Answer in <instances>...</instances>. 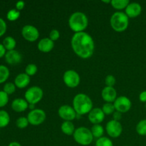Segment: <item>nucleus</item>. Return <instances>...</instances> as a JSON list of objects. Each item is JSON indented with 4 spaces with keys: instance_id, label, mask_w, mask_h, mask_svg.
<instances>
[{
    "instance_id": "18",
    "label": "nucleus",
    "mask_w": 146,
    "mask_h": 146,
    "mask_svg": "<svg viewBox=\"0 0 146 146\" xmlns=\"http://www.w3.org/2000/svg\"><path fill=\"white\" fill-rule=\"evenodd\" d=\"M28 108L29 103L23 98H16L11 103V108L16 112H24Z\"/></svg>"
},
{
    "instance_id": "8",
    "label": "nucleus",
    "mask_w": 146,
    "mask_h": 146,
    "mask_svg": "<svg viewBox=\"0 0 146 146\" xmlns=\"http://www.w3.org/2000/svg\"><path fill=\"white\" fill-rule=\"evenodd\" d=\"M64 84L68 88H76L80 84L81 78L78 73L74 70H67L63 75Z\"/></svg>"
},
{
    "instance_id": "36",
    "label": "nucleus",
    "mask_w": 146,
    "mask_h": 146,
    "mask_svg": "<svg viewBox=\"0 0 146 146\" xmlns=\"http://www.w3.org/2000/svg\"><path fill=\"white\" fill-rule=\"evenodd\" d=\"M7 31V24L3 19L0 18V36L4 35Z\"/></svg>"
},
{
    "instance_id": "26",
    "label": "nucleus",
    "mask_w": 146,
    "mask_h": 146,
    "mask_svg": "<svg viewBox=\"0 0 146 146\" xmlns=\"http://www.w3.org/2000/svg\"><path fill=\"white\" fill-rule=\"evenodd\" d=\"M135 130L138 135L146 136V119H143L140 121L137 124Z\"/></svg>"
},
{
    "instance_id": "41",
    "label": "nucleus",
    "mask_w": 146,
    "mask_h": 146,
    "mask_svg": "<svg viewBox=\"0 0 146 146\" xmlns=\"http://www.w3.org/2000/svg\"><path fill=\"white\" fill-rule=\"evenodd\" d=\"M8 146H22L19 143L16 142V141H14V142H11L9 144Z\"/></svg>"
},
{
    "instance_id": "3",
    "label": "nucleus",
    "mask_w": 146,
    "mask_h": 146,
    "mask_svg": "<svg viewBox=\"0 0 146 146\" xmlns=\"http://www.w3.org/2000/svg\"><path fill=\"white\" fill-rule=\"evenodd\" d=\"M88 25V19L84 13L76 11L68 19V26L75 33L84 32Z\"/></svg>"
},
{
    "instance_id": "27",
    "label": "nucleus",
    "mask_w": 146,
    "mask_h": 146,
    "mask_svg": "<svg viewBox=\"0 0 146 146\" xmlns=\"http://www.w3.org/2000/svg\"><path fill=\"white\" fill-rule=\"evenodd\" d=\"M20 15H21V13H20L19 11H18L16 9H10L7 12V18L9 21H14L18 19L19 18Z\"/></svg>"
},
{
    "instance_id": "40",
    "label": "nucleus",
    "mask_w": 146,
    "mask_h": 146,
    "mask_svg": "<svg viewBox=\"0 0 146 146\" xmlns=\"http://www.w3.org/2000/svg\"><path fill=\"white\" fill-rule=\"evenodd\" d=\"M6 53H7L6 52V48H4L2 44H0V58L5 56Z\"/></svg>"
},
{
    "instance_id": "6",
    "label": "nucleus",
    "mask_w": 146,
    "mask_h": 146,
    "mask_svg": "<svg viewBox=\"0 0 146 146\" xmlns=\"http://www.w3.org/2000/svg\"><path fill=\"white\" fill-rule=\"evenodd\" d=\"M44 96V91L38 86H31L27 90L24 94L25 100L29 103V104H38Z\"/></svg>"
},
{
    "instance_id": "34",
    "label": "nucleus",
    "mask_w": 146,
    "mask_h": 146,
    "mask_svg": "<svg viewBox=\"0 0 146 146\" xmlns=\"http://www.w3.org/2000/svg\"><path fill=\"white\" fill-rule=\"evenodd\" d=\"M115 78L113 75H108L105 78V84L106 86L113 87L115 84Z\"/></svg>"
},
{
    "instance_id": "1",
    "label": "nucleus",
    "mask_w": 146,
    "mask_h": 146,
    "mask_svg": "<svg viewBox=\"0 0 146 146\" xmlns=\"http://www.w3.org/2000/svg\"><path fill=\"white\" fill-rule=\"evenodd\" d=\"M71 45L74 52L83 59L91 58L95 49L94 39L85 31L75 33L71 38Z\"/></svg>"
},
{
    "instance_id": "42",
    "label": "nucleus",
    "mask_w": 146,
    "mask_h": 146,
    "mask_svg": "<svg viewBox=\"0 0 146 146\" xmlns=\"http://www.w3.org/2000/svg\"><path fill=\"white\" fill-rule=\"evenodd\" d=\"M29 108L32 111V110L35 109V105H34V104H29Z\"/></svg>"
},
{
    "instance_id": "16",
    "label": "nucleus",
    "mask_w": 146,
    "mask_h": 146,
    "mask_svg": "<svg viewBox=\"0 0 146 146\" xmlns=\"http://www.w3.org/2000/svg\"><path fill=\"white\" fill-rule=\"evenodd\" d=\"M101 96L106 103H113L117 98L116 90L113 87L106 86L101 91Z\"/></svg>"
},
{
    "instance_id": "14",
    "label": "nucleus",
    "mask_w": 146,
    "mask_h": 146,
    "mask_svg": "<svg viewBox=\"0 0 146 146\" xmlns=\"http://www.w3.org/2000/svg\"><path fill=\"white\" fill-rule=\"evenodd\" d=\"M141 12H142V7L139 3L137 2L130 3L125 9V14L129 19H133L138 17Z\"/></svg>"
},
{
    "instance_id": "33",
    "label": "nucleus",
    "mask_w": 146,
    "mask_h": 146,
    "mask_svg": "<svg viewBox=\"0 0 146 146\" xmlns=\"http://www.w3.org/2000/svg\"><path fill=\"white\" fill-rule=\"evenodd\" d=\"M8 96L4 91H0V108L5 106L7 104L9 101Z\"/></svg>"
},
{
    "instance_id": "7",
    "label": "nucleus",
    "mask_w": 146,
    "mask_h": 146,
    "mask_svg": "<svg viewBox=\"0 0 146 146\" xmlns=\"http://www.w3.org/2000/svg\"><path fill=\"white\" fill-rule=\"evenodd\" d=\"M27 118L29 124L36 126V125H41L45 121L46 115L44 110L35 108L29 113Z\"/></svg>"
},
{
    "instance_id": "39",
    "label": "nucleus",
    "mask_w": 146,
    "mask_h": 146,
    "mask_svg": "<svg viewBox=\"0 0 146 146\" xmlns=\"http://www.w3.org/2000/svg\"><path fill=\"white\" fill-rule=\"evenodd\" d=\"M139 100L141 102L146 104V91H143L140 94Z\"/></svg>"
},
{
    "instance_id": "37",
    "label": "nucleus",
    "mask_w": 146,
    "mask_h": 146,
    "mask_svg": "<svg viewBox=\"0 0 146 146\" xmlns=\"http://www.w3.org/2000/svg\"><path fill=\"white\" fill-rule=\"evenodd\" d=\"M25 7V2L23 1H19L16 3V9L18 11H21Z\"/></svg>"
},
{
    "instance_id": "5",
    "label": "nucleus",
    "mask_w": 146,
    "mask_h": 146,
    "mask_svg": "<svg viewBox=\"0 0 146 146\" xmlns=\"http://www.w3.org/2000/svg\"><path fill=\"white\" fill-rule=\"evenodd\" d=\"M74 139L76 142L81 145H89L94 141V136L91 133V130L86 127H79L75 130Z\"/></svg>"
},
{
    "instance_id": "19",
    "label": "nucleus",
    "mask_w": 146,
    "mask_h": 146,
    "mask_svg": "<svg viewBox=\"0 0 146 146\" xmlns=\"http://www.w3.org/2000/svg\"><path fill=\"white\" fill-rule=\"evenodd\" d=\"M30 76L25 73L18 74L14 79V84L19 88H24L29 84Z\"/></svg>"
},
{
    "instance_id": "17",
    "label": "nucleus",
    "mask_w": 146,
    "mask_h": 146,
    "mask_svg": "<svg viewBox=\"0 0 146 146\" xmlns=\"http://www.w3.org/2000/svg\"><path fill=\"white\" fill-rule=\"evenodd\" d=\"M38 49L42 53H48L54 48V42L49 38H41L38 43Z\"/></svg>"
},
{
    "instance_id": "4",
    "label": "nucleus",
    "mask_w": 146,
    "mask_h": 146,
    "mask_svg": "<svg viewBox=\"0 0 146 146\" xmlns=\"http://www.w3.org/2000/svg\"><path fill=\"white\" fill-rule=\"evenodd\" d=\"M111 28L117 32H123L128 29L129 25V18L123 11L113 13L110 19Z\"/></svg>"
},
{
    "instance_id": "38",
    "label": "nucleus",
    "mask_w": 146,
    "mask_h": 146,
    "mask_svg": "<svg viewBox=\"0 0 146 146\" xmlns=\"http://www.w3.org/2000/svg\"><path fill=\"white\" fill-rule=\"evenodd\" d=\"M113 120L117 121H119L122 118V113L118 111H115L113 114Z\"/></svg>"
},
{
    "instance_id": "23",
    "label": "nucleus",
    "mask_w": 146,
    "mask_h": 146,
    "mask_svg": "<svg viewBox=\"0 0 146 146\" xmlns=\"http://www.w3.org/2000/svg\"><path fill=\"white\" fill-rule=\"evenodd\" d=\"M91 131L94 138H97V139L103 137V135L104 133V128L100 124H96V125H93L91 129Z\"/></svg>"
},
{
    "instance_id": "30",
    "label": "nucleus",
    "mask_w": 146,
    "mask_h": 146,
    "mask_svg": "<svg viewBox=\"0 0 146 146\" xmlns=\"http://www.w3.org/2000/svg\"><path fill=\"white\" fill-rule=\"evenodd\" d=\"M37 71H38V68L36 64H29L26 66L25 74H27L29 76H32L36 74Z\"/></svg>"
},
{
    "instance_id": "24",
    "label": "nucleus",
    "mask_w": 146,
    "mask_h": 146,
    "mask_svg": "<svg viewBox=\"0 0 146 146\" xmlns=\"http://www.w3.org/2000/svg\"><path fill=\"white\" fill-rule=\"evenodd\" d=\"M10 122V116L8 113L4 110L0 111V128L7 126Z\"/></svg>"
},
{
    "instance_id": "22",
    "label": "nucleus",
    "mask_w": 146,
    "mask_h": 146,
    "mask_svg": "<svg viewBox=\"0 0 146 146\" xmlns=\"http://www.w3.org/2000/svg\"><path fill=\"white\" fill-rule=\"evenodd\" d=\"M2 44L4 48H6V50L11 51V50H14V48H15L16 45H17V41L12 36H7L3 40Z\"/></svg>"
},
{
    "instance_id": "32",
    "label": "nucleus",
    "mask_w": 146,
    "mask_h": 146,
    "mask_svg": "<svg viewBox=\"0 0 146 146\" xmlns=\"http://www.w3.org/2000/svg\"><path fill=\"white\" fill-rule=\"evenodd\" d=\"M3 91H4L6 94H8V95L14 94L16 91L15 84H13V83H11V82L7 83V84H5V85L4 86Z\"/></svg>"
},
{
    "instance_id": "2",
    "label": "nucleus",
    "mask_w": 146,
    "mask_h": 146,
    "mask_svg": "<svg viewBox=\"0 0 146 146\" xmlns=\"http://www.w3.org/2000/svg\"><path fill=\"white\" fill-rule=\"evenodd\" d=\"M73 108L77 115L88 114L93 109V102L88 96L84 94H78L73 99Z\"/></svg>"
},
{
    "instance_id": "15",
    "label": "nucleus",
    "mask_w": 146,
    "mask_h": 146,
    "mask_svg": "<svg viewBox=\"0 0 146 146\" xmlns=\"http://www.w3.org/2000/svg\"><path fill=\"white\" fill-rule=\"evenodd\" d=\"M4 56L7 63L10 65H17L22 60V56L17 50L7 51Z\"/></svg>"
},
{
    "instance_id": "20",
    "label": "nucleus",
    "mask_w": 146,
    "mask_h": 146,
    "mask_svg": "<svg viewBox=\"0 0 146 146\" xmlns=\"http://www.w3.org/2000/svg\"><path fill=\"white\" fill-rule=\"evenodd\" d=\"M61 130L63 133L67 135H74L75 132V126L71 121H64L61 125Z\"/></svg>"
},
{
    "instance_id": "35",
    "label": "nucleus",
    "mask_w": 146,
    "mask_h": 146,
    "mask_svg": "<svg viewBox=\"0 0 146 146\" xmlns=\"http://www.w3.org/2000/svg\"><path fill=\"white\" fill-rule=\"evenodd\" d=\"M48 38L54 42V41H57L60 38V32L57 29H52L50 31L49 37Z\"/></svg>"
},
{
    "instance_id": "28",
    "label": "nucleus",
    "mask_w": 146,
    "mask_h": 146,
    "mask_svg": "<svg viewBox=\"0 0 146 146\" xmlns=\"http://www.w3.org/2000/svg\"><path fill=\"white\" fill-rule=\"evenodd\" d=\"M101 109L104 111L105 115H111V114H113V113L115 111V107H114V105L113 103H106V104H104L103 105V107Z\"/></svg>"
},
{
    "instance_id": "11",
    "label": "nucleus",
    "mask_w": 146,
    "mask_h": 146,
    "mask_svg": "<svg viewBox=\"0 0 146 146\" xmlns=\"http://www.w3.org/2000/svg\"><path fill=\"white\" fill-rule=\"evenodd\" d=\"M21 35L24 38L29 42H34L38 40L39 31L36 27L32 25H25L21 29Z\"/></svg>"
},
{
    "instance_id": "29",
    "label": "nucleus",
    "mask_w": 146,
    "mask_h": 146,
    "mask_svg": "<svg viewBox=\"0 0 146 146\" xmlns=\"http://www.w3.org/2000/svg\"><path fill=\"white\" fill-rule=\"evenodd\" d=\"M96 146H113L112 141L107 137H101L97 139Z\"/></svg>"
},
{
    "instance_id": "10",
    "label": "nucleus",
    "mask_w": 146,
    "mask_h": 146,
    "mask_svg": "<svg viewBox=\"0 0 146 146\" xmlns=\"http://www.w3.org/2000/svg\"><path fill=\"white\" fill-rule=\"evenodd\" d=\"M113 105L115 107V111L124 113L131 110L132 103L128 97L121 96L119 97H117L115 101L113 102Z\"/></svg>"
},
{
    "instance_id": "25",
    "label": "nucleus",
    "mask_w": 146,
    "mask_h": 146,
    "mask_svg": "<svg viewBox=\"0 0 146 146\" xmlns=\"http://www.w3.org/2000/svg\"><path fill=\"white\" fill-rule=\"evenodd\" d=\"M9 70L7 66L0 65V84L5 82L9 77Z\"/></svg>"
},
{
    "instance_id": "9",
    "label": "nucleus",
    "mask_w": 146,
    "mask_h": 146,
    "mask_svg": "<svg viewBox=\"0 0 146 146\" xmlns=\"http://www.w3.org/2000/svg\"><path fill=\"white\" fill-rule=\"evenodd\" d=\"M106 131L107 134L113 138H117L121 135L123 132V127L120 121L111 120L106 125Z\"/></svg>"
},
{
    "instance_id": "43",
    "label": "nucleus",
    "mask_w": 146,
    "mask_h": 146,
    "mask_svg": "<svg viewBox=\"0 0 146 146\" xmlns=\"http://www.w3.org/2000/svg\"><path fill=\"white\" fill-rule=\"evenodd\" d=\"M145 109H146V104H145Z\"/></svg>"
},
{
    "instance_id": "13",
    "label": "nucleus",
    "mask_w": 146,
    "mask_h": 146,
    "mask_svg": "<svg viewBox=\"0 0 146 146\" xmlns=\"http://www.w3.org/2000/svg\"><path fill=\"white\" fill-rule=\"evenodd\" d=\"M105 114L101 108H94L88 114V121L94 125L100 124L104 121Z\"/></svg>"
},
{
    "instance_id": "31",
    "label": "nucleus",
    "mask_w": 146,
    "mask_h": 146,
    "mask_svg": "<svg viewBox=\"0 0 146 146\" xmlns=\"http://www.w3.org/2000/svg\"><path fill=\"white\" fill-rule=\"evenodd\" d=\"M29 124V123L27 118H26V117H19L17 120V121H16V125H17V126L19 128H21V129L26 128L28 126Z\"/></svg>"
},
{
    "instance_id": "12",
    "label": "nucleus",
    "mask_w": 146,
    "mask_h": 146,
    "mask_svg": "<svg viewBox=\"0 0 146 146\" xmlns=\"http://www.w3.org/2000/svg\"><path fill=\"white\" fill-rule=\"evenodd\" d=\"M58 115L61 118L64 120V121H72L76 119L77 117V113L73 107L68 105H63L58 108Z\"/></svg>"
},
{
    "instance_id": "21",
    "label": "nucleus",
    "mask_w": 146,
    "mask_h": 146,
    "mask_svg": "<svg viewBox=\"0 0 146 146\" xmlns=\"http://www.w3.org/2000/svg\"><path fill=\"white\" fill-rule=\"evenodd\" d=\"M130 4V1L128 0H112L111 1V5L113 8L117 10L124 9L128 7Z\"/></svg>"
}]
</instances>
